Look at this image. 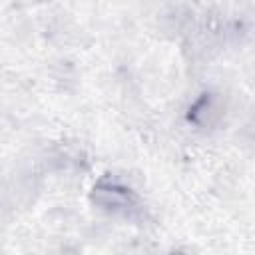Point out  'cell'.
<instances>
[{
  "label": "cell",
  "instance_id": "6da1fadb",
  "mask_svg": "<svg viewBox=\"0 0 255 255\" xmlns=\"http://www.w3.org/2000/svg\"><path fill=\"white\" fill-rule=\"evenodd\" d=\"M94 197L100 205L110 209H126L131 203V193L126 187H120L116 183H100L94 189Z\"/></svg>",
  "mask_w": 255,
  "mask_h": 255
}]
</instances>
